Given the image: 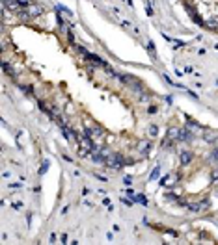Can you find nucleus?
<instances>
[{"instance_id":"nucleus-1","label":"nucleus","mask_w":218,"mask_h":245,"mask_svg":"<svg viewBox=\"0 0 218 245\" xmlns=\"http://www.w3.org/2000/svg\"><path fill=\"white\" fill-rule=\"evenodd\" d=\"M119 78L123 80L127 85H131V88H134V91H136V93H142V95H144V85H142L140 82L134 78V76H129V74H121Z\"/></svg>"},{"instance_id":"nucleus-2","label":"nucleus","mask_w":218,"mask_h":245,"mask_svg":"<svg viewBox=\"0 0 218 245\" xmlns=\"http://www.w3.org/2000/svg\"><path fill=\"white\" fill-rule=\"evenodd\" d=\"M30 13H32L34 17H37V15L43 13V8L37 6V4H30V6H28V15H30Z\"/></svg>"},{"instance_id":"nucleus-3","label":"nucleus","mask_w":218,"mask_h":245,"mask_svg":"<svg viewBox=\"0 0 218 245\" xmlns=\"http://www.w3.org/2000/svg\"><path fill=\"white\" fill-rule=\"evenodd\" d=\"M190 160H192V152H188V150L181 152V163H183V165H188Z\"/></svg>"},{"instance_id":"nucleus-4","label":"nucleus","mask_w":218,"mask_h":245,"mask_svg":"<svg viewBox=\"0 0 218 245\" xmlns=\"http://www.w3.org/2000/svg\"><path fill=\"white\" fill-rule=\"evenodd\" d=\"M93 132H95V136H103V132H101L99 126H95ZM86 136H93V134H92V128H88V126H86Z\"/></svg>"},{"instance_id":"nucleus-5","label":"nucleus","mask_w":218,"mask_h":245,"mask_svg":"<svg viewBox=\"0 0 218 245\" xmlns=\"http://www.w3.org/2000/svg\"><path fill=\"white\" fill-rule=\"evenodd\" d=\"M138 147H140V152H144V154H145V152H149V147H151V145H149L147 141H142Z\"/></svg>"},{"instance_id":"nucleus-6","label":"nucleus","mask_w":218,"mask_h":245,"mask_svg":"<svg viewBox=\"0 0 218 245\" xmlns=\"http://www.w3.org/2000/svg\"><path fill=\"white\" fill-rule=\"evenodd\" d=\"M209 160H211V162H214V163H216V165H218V149H214V150H212V152H211V156H209Z\"/></svg>"},{"instance_id":"nucleus-7","label":"nucleus","mask_w":218,"mask_h":245,"mask_svg":"<svg viewBox=\"0 0 218 245\" xmlns=\"http://www.w3.org/2000/svg\"><path fill=\"white\" fill-rule=\"evenodd\" d=\"M157 176H159V167H157V169H155L153 173H151V180H155Z\"/></svg>"},{"instance_id":"nucleus-8","label":"nucleus","mask_w":218,"mask_h":245,"mask_svg":"<svg viewBox=\"0 0 218 245\" xmlns=\"http://www.w3.org/2000/svg\"><path fill=\"white\" fill-rule=\"evenodd\" d=\"M149 130H151V136H157V126H151Z\"/></svg>"},{"instance_id":"nucleus-9","label":"nucleus","mask_w":218,"mask_h":245,"mask_svg":"<svg viewBox=\"0 0 218 245\" xmlns=\"http://www.w3.org/2000/svg\"><path fill=\"white\" fill-rule=\"evenodd\" d=\"M138 201H140V202H144V204L147 202V201H145V197H144V195H140V197H138Z\"/></svg>"},{"instance_id":"nucleus-10","label":"nucleus","mask_w":218,"mask_h":245,"mask_svg":"<svg viewBox=\"0 0 218 245\" xmlns=\"http://www.w3.org/2000/svg\"><path fill=\"white\" fill-rule=\"evenodd\" d=\"M216 20H218V17H216Z\"/></svg>"}]
</instances>
